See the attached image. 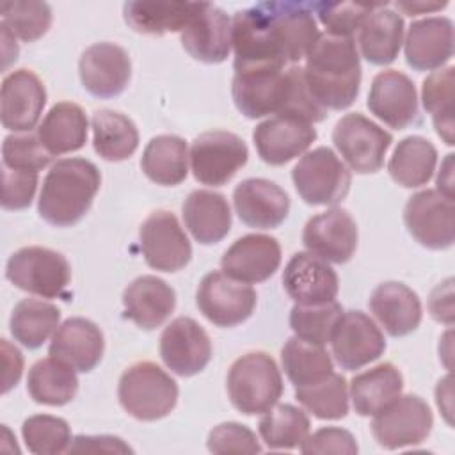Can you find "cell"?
<instances>
[{
    "instance_id": "6da1fadb",
    "label": "cell",
    "mask_w": 455,
    "mask_h": 455,
    "mask_svg": "<svg viewBox=\"0 0 455 455\" xmlns=\"http://www.w3.org/2000/svg\"><path fill=\"white\" fill-rule=\"evenodd\" d=\"M304 80L322 108H348L361 85V60L354 39L322 34L306 55Z\"/></svg>"
},
{
    "instance_id": "7a4b0ae2",
    "label": "cell",
    "mask_w": 455,
    "mask_h": 455,
    "mask_svg": "<svg viewBox=\"0 0 455 455\" xmlns=\"http://www.w3.org/2000/svg\"><path fill=\"white\" fill-rule=\"evenodd\" d=\"M100 185L101 174L91 160H57L43 180L37 212L52 226H73L89 212Z\"/></svg>"
},
{
    "instance_id": "3957f363",
    "label": "cell",
    "mask_w": 455,
    "mask_h": 455,
    "mask_svg": "<svg viewBox=\"0 0 455 455\" xmlns=\"http://www.w3.org/2000/svg\"><path fill=\"white\" fill-rule=\"evenodd\" d=\"M228 396L236 411L247 416L272 409L283 395V377L267 352H247L238 357L226 379Z\"/></svg>"
},
{
    "instance_id": "277c9868",
    "label": "cell",
    "mask_w": 455,
    "mask_h": 455,
    "mask_svg": "<svg viewBox=\"0 0 455 455\" xmlns=\"http://www.w3.org/2000/svg\"><path fill=\"white\" fill-rule=\"evenodd\" d=\"M178 384L153 361L128 366L117 386L121 407L140 421H156L171 414L178 402Z\"/></svg>"
},
{
    "instance_id": "5b68a950",
    "label": "cell",
    "mask_w": 455,
    "mask_h": 455,
    "mask_svg": "<svg viewBox=\"0 0 455 455\" xmlns=\"http://www.w3.org/2000/svg\"><path fill=\"white\" fill-rule=\"evenodd\" d=\"M291 180L304 203L334 206L350 190V171L341 158L325 146L307 151L293 167Z\"/></svg>"
},
{
    "instance_id": "8992f818",
    "label": "cell",
    "mask_w": 455,
    "mask_h": 455,
    "mask_svg": "<svg viewBox=\"0 0 455 455\" xmlns=\"http://www.w3.org/2000/svg\"><path fill=\"white\" fill-rule=\"evenodd\" d=\"M5 277L23 291L55 299L66 291L71 281V267L60 252L41 245H28L11 254Z\"/></svg>"
},
{
    "instance_id": "52a82bcc",
    "label": "cell",
    "mask_w": 455,
    "mask_h": 455,
    "mask_svg": "<svg viewBox=\"0 0 455 455\" xmlns=\"http://www.w3.org/2000/svg\"><path fill=\"white\" fill-rule=\"evenodd\" d=\"M293 89L291 66L235 71L231 94L235 107L249 119L283 114Z\"/></svg>"
},
{
    "instance_id": "ba28073f",
    "label": "cell",
    "mask_w": 455,
    "mask_h": 455,
    "mask_svg": "<svg viewBox=\"0 0 455 455\" xmlns=\"http://www.w3.org/2000/svg\"><path fill=\"white\" fill-rule=\"evenodd\" d=\"M332 142L343 162L357 174L377 172L393 142V135L359 112L345 114L332 130Z\"/></svg>"
},
{
    "instance_id": "9c48e42d",
    "label": "cell",
    "mask_w": 455,
    "mask_h": 455,
    "mask_svg": "<svg viewBox=\"0 0 455 455\" xmlns=\"http://www.w3.org/2000/svg\"><path fill=\"white\" fill-rule=\"evenodd\" d=\"M231 46L235 50V71L286 66L270 20L259 4L235 12L231 20Z\"/></svg>"
},
{
    "instance_id": "30bf717a",
    "label": "cell",
    "mask_w": 455,
    "mask_h": 455,
    "mask_svg": "<svg viewBox=\"0 0 455 455\" xmlns=\"http://www.w3.org/2000/svg\"><path fill=\"white\" fill-rule=\"evenodd\" d=\"M188 158L192 174L199 183L220 187L247 164L249 149L238 135L213 130L194 139Z\"/></svg>"
},
{
    "instance_id": "8fae6325",
    "label": "cell",
    "mask_w": 455,
    "mask_h": 455,
    "mask_svg": "<svg viewBox=\"0 0 455 455\" xmlns=\"http://www.w3.org/2000/svg\"><path fill=\"white\" fill-rule=\"evenodd\" d=\"M434 425L428 403L418 395H400L373 414L371 434L386 450H398L423 443Z\"/></svg>"
},
{
    "instance_id": "7c38bea8",
    "label": "cell",
    "mask_w": 455,
    "mask_h": 455,
    "mask_svg": "<svg viewBox=\"0 0 455 455\" xmlns=\"http://www.w3.org/2000/svg\"><path fill=\"white\" fill-rule=\"evenodd\" d=\"M256 291L224 272L206 274L197 288L196 302L206 320L217 327H235L245 322L256 307Z\"/></svg>"
},
{
    "instance_id": "4fadbf2b",
    "label": "cell",
    "mask_w": 455,
    "mask_h": 455,
    "mask_svg": "<svg viewBox=\"0 0 455 455\" xmlns=\"http://www.w3.org/2000/svg\"><path fill=\"white\" fill-rule=\"evenodd\" d=\"M453 199L437 190H421L409 197L403 208V222L412 238L432 251H444L453 245Z\"/></svg>"
},
{
    "instance_id": "5bb4252c",
    "label": "cell",
    "mask_w": 455,
    "mask_h": 455,
    "mask_svg": "<svg viewBox=\"0 0 455 455\" xmlns=\"http://www.w3.org/2000/svg\"><path fill=\"white\" fill-rule=\"evenodd\" d=\"M146 263L160 272H178L192 258V245L174 213L156 210L148 215L139 231Z\"/></svg>"
},
{
    "instance_id": "9a60e30c",
    "label": "cell",
    "mask_w": 455,
    "mask_h": 455,
    "mask_svg": "<svg viewBox=\"0 0 455 455\" xmlns=\"http://www.w3.org/2000/svg\"><path fill=\"white\" fill-rule=\"evenodd\" d=\"M329 343L336 363L348 371L377 361L386 350L382 331L363 311H343Z\"/></svg>"
},
{
    "instance_id": "2e32d148",
    "label": "cell",
    "mask_w": 455,
    "mask_h": 455,
    "mask_svg": "<svg viewBox=\"0 0 455 455\" xmlns=\"http://www.w3.org/2000/svg\"><path fill=\"white\" fill-rule=\"evenodd\" d=\"M270 20V27L284 62H299L322 36L313 16L311 4L263 2L259 4Z\"/></svg>"
},
{
    "instance_id": "e0dca14e",
    "label": "cell",
    "mask_w": 455,
    "mask_h": 455,
    "mask_svg": "<svg viewBox=\"0 0 455 455\" xmlns=\"http://www.w3.org/2000/svg\"><path fill=\"white\" fill-rule=\"evenodd\" d=\"M160 357L176 375L192 377L212 359L210 336L194 318L178 316L160 336Z\"/></svg>"
},
{
    "instance_id": "ac0fdd59",
    "label": "cell",
    "mask_w": 455,
    "mask_h": 455,
    "mask_svg": "<svg viewBox=\"0 0 455 455\" xmlns=\"http://www.w3.org/2000/svg\"><path fill=\"white\" fill-rule=\"evenodd\" d=\"M252 140L265 164L284 165L306 153L316 140V130L299 117L275 114L254 128Z\"/></svg>"
},
{
    "instance_id": "d6986e66",
    "label": "cell",
    "mask_w": 455,
    "mask_h": 455,
    "mask_svg": "<svg viewBox=\"0 0 455 455\" xmlns=\"http://www.w3.org/2000/svg\"><path fill=\"white\" fill-rule=\"evenodd\" d=\"M82 85L96 98L119 96L132 76L128 52L116 43H94L80 57Z\"/></svg>"
},
{
    "instance_id": "ffe728a7",
    "label": "cell",
    "mask_w": 455,
    "mask_h": 455,
    "mask_svg": "<svg viewBox=\"0 0 455 455\" xmlns=\"http://www.w3.org/2000/svg\"><path fill=\"white\" fill-rule=\"evenodd\" d=\"M357 224L343 208H331L311 217L302 231L304 247L331 263H347L357 249Z\"/></svg>"
},
{
    "instance_id": "44dd1931",
    "label": "cell",
    "mask_w": 455,
    "mask_h": 455,
    "mask_svg": "<svg viewBox=\"0 0 455 455\" xmlns=\"http://www.w3.org/2000/svg\"><path fill=\"white\" fill-rule=\"evenodd\" d=\"M366 105L375 117L395 130H403L419 119L416 87L405 73L396 69L375 75Z\"/></svg>"
},
{
    "instance_id": "7402d4cb",
    "label": "cell",
    "mask_w": 455,
    "mask_h": 455,
    "mask_svg": "<svg viewBox=\"0 0 455 455\" xmlns=\"http://www.w3.org/2000/svg\"><path fill=\"white\" fill-rule=\"evenodd\" d=\"M0 103L2 126L11 132L27 133L37 124L43 114L46 89L41 78L30 69H16L2 82Z\"/></svg>"
},
{
    "instance_id": "603a6c76",
    "label": "cell",
    "mask_w": 455,
    "mask_h": 455,
    "mask_svg": "<svg viewBox=\"0 0 455 455\" xmlns=\"http://www.w3.org/2000/svg\"><path fill=\"white\" fill-rule=\"evenodd\" d=\"M281 265V245L277 238L251 233L233 242L222 254V272L240 283L254 284L270 279Z\"/></svg>"
},
{
    "instance_id": "cb8c5ba5",
    "label": "cell",
    "mask_w": 455,
    "mask_h": 455,
    "mask_svg": "<svg viewBox=\"0 0 455 455\" xmlns=\"http://www.w3.org/2000/svg\"><path fill=\"white\" fill-rule=\"evenodd\" d=\"M283 286L297 304L315 306L336 300L339 279L329 261L311 252H295L284 267Z\"/></svg>"
},
{
    "instance_id": "d4e9b609",
    "label": "cell",
    "mask_w": 455,
    "mask_h": 455,
    "mask_svg": "<svg viewBox=\"0 0 455 455\" xmlns=\"http://www.w3.org/2000/svg\"><path fill=\"white\" fill-rule=\"evenodd\" d=\"M181 46L201 62H224L231 52V20L217 5L201 2L197 12L181 30Z\"/></svg>"
},
{
    "instance_id": "484cf974",
    "label": "cell",
    "mask_w": 455,
    "mask_h": 455,
    "mask_svg": "<svg viewBox=\"0 0 455 455\" xmlns=\"http://www.w3.org/2000/svg\"><path fill=\"white\" fill-rule=\"evenodd\" d=\"M233 204L238 219L256 229H274L284 222L290 212L288 194L265 178H247L233 190Z\"/></svg>"
},
{
    "instance_id": "4316f807",
    "label": "cell",
    "mask_w": 455,
    "mask_h": 455,
    "mask_svg": "<svg viewBox=\"0 0 455 455\" xmlns=\"http://www.w3.org/2000/svg\"><path fill=\"white\" fill-rule=\"evenodd\" d=\"M105 350V339L101 329L82 316H73L62 322L53 332L48 354L73 370L87 373L94 370Z\"/></svg>"
},
{
    "instance_id": "83f0119b",
    "label": "cell",
    "mask_w": 455,
    "mask_h": 455,
    "mask_svg": "<svg viewBox=\"0 0 455 455\" xmlns=\"http://www.w3.org/2000/svg\"><path fill=\"white\" fill-rule=\"evenodd\" d=\"M453 55V23L444 16L411 23L405 36V62L414 71L441 69Z\"/></svg>"
},
{
    "instance_id": "f1b7e54d",
    "label": "cell",
    "mask_w": 455,
    "mask_h": 455,
    "mask_svg": "<svg viewBox=\"0 0 455 455\" xmlns=\"http://www.w3.org/2000/svg\"><path fill=\"white\" fill-rule=\"evenodd\" d=\"M370 311L393 338L407 336L418 329L423 311L414 290L398 281L379 284L368 300Z\"/></svg>"
},
{
    "instance_id": "f546056e",
    "label": "cell",
    "mask_w": 455,
    "mask_h": 455,
    "mask_svg": "<svg viewBox=\"0 0 455 455\" xmlns=\"http://www.w3.org/2000/svg\"><path fill=\"white\" fill-rule=\"evenodd\" d=\"M124 315L137 327L153 331L160 327L176 307L174 290L156 275L133 279L123 293Z\"/></svg>"
},
{
    "instance_id": "4dcf8cb0",
    "label": "cell",
    "mask_w": 455,
    "mask_h": 455,
    "mask_svg": "<svg viewBox=\"0 0 455 455\" xmlns=\"http://www.w3.org/2000/svg\"><path fill=\"white\" fill-rule=\"evenodd\" d=\"M403 27V18L396 11L379 4L357 30L361 55L375 66L391 64L402 48Z\"/></svg>"
},
{
    "instance_id": "1f68e13d",
    "label": "cell",
    "mask_w": 455,
    "mask_h": 455,
    "mask_svg": "<svg viewBox=\"0 0 455 455\" xmlns=\"http://www.w3.org/2000/svg\"><path fill=\"white\" fill-rule=\"evenodd\" d=\"M183 220L196 242L219 243L231 229L228 199L213 190H194L183 203Z\"/></svg>"
},
{
    "instance_id": "d6a6232c",
    "label": "cell",
    "mask_w": 455,
    "mask_h": 455,
    "mask_svg": "<svg viewBox=\"0 0 455 455\" xmlns=\"http://www.w3.org/2000/svg\"><path fill=\"white\" fill-rule=\"evenodd\" d=\"M89 121L80 105L71 101L55 103L43 117L37 137L43 148L52 155L78 151L85 146Z\"/></svg>"
},
{
    "instance_id": "836d02e7",
    "label": "cell",
    "mask_w": 455,
    "mask_h": 455,
    "mask_svg": "<svg viewBox=\"0 0 455 455\" xmlns=\"http://www.w3.org/2000/svg\"><path fill=\"white\" fill-rule=\"evenodd\" d=\"M403 377L391 363H380L350 380V398L359 416H373L402 395Z\"/></svg>"
},
{
    "instance_id": "e575fe53",
    "label": "cell",
    "mask_w": 455,
    "mask_h": 455,
    "mask_svg": "<svg viewBox=\"0 0 455 455\" xmlns=\"http://www.w3.org/2000/svg\"><path fill=\"white\" fill-rule=\"evenodd\" d=\"M201 2H126L123 16L135 32L162 36L181 32Z\"/></svg>"
},
{
    "instance_id": "d590c367",
    "label": "cell",
    "mask_w": 455,
    "mask_h": 455,
    "mask_svg": "<svg viewBox=\"0 0 455 455\" xmlns=\"http://www.w3.org/2000/svg\"><path fill=\"white\" fill-rule=\"evenodd\" d=\"M140 167L156 185L174 187L188 174V148L178 135H156L144 148Z\"/></svg>"
},
{
    "instance_id": "8d00e7d4",
    "label": "cell",
    "mask_w": 455,
    "mask_h": 455,
    "mask_svg": "<svg viewBox=\"0 0 455 455\" xmlns=\"http://www.w3.org/2000/svg\"><path fill=\"white\" fill-rule=\"evenodd\" d=\"M76 370L69 364L46 357L32 364L27 377V391L36 403L59 407L71 402L78 391Z\"/></svg>"
},
{
    "instance_id": "74e56055",
    "label": "cell",
    "mask_w": 455,
    "mask_h": 455,
    "mask_svg": "<svg viewBox=\"0 0 455 455\" xmlns=\"http://www.w3.org/2000/svg\"><path fill=\"white\" fill-rule=\"evenodd\" d=\"M437 164L434 144L419 135L402 139L387 164V172L395 183L405 188H416L432 178Z\"/></svg>"
},
{
    "instance_id": "f35d334b",
    "label": "cell",
    "mask_w": 455,
    "mask_h": 455,
    "mask_svg": "<svg viewBox=\"0 0 455 455\" xmlns=\"http://www.w3.org/2000/svg\"><path fill=\"white\" fill-rule=\"evenodd\" d=\"M94 151L108 162L130 158L139 148L135 123L116 110H98L91 119Z\"/></svg>"
},
{
    "instance_id": "ab89813d",
    "label": "cell",
    "mask_w": 455,
    "mask_h": 455,
    "mask_svg": "<svg viewBox=\"0 0 455 455\" xmlns=\"http://www.w3.org/2000/svg\"><path fill=\"white\" fill-rule=\"evenodd\" d=\"M60 311L57 306L39 299L20 300L11 315L9 329L23 347L39 348L59 327Z\"/></svg>"
},
{
    "instance_id": "60d3db41",
    "label": "cell",
    "mask_w": 455,
    "mask_h": 455,
    "mask_svg": "<svg viewBox=\"0 0 455 455\" xmlns=\"http://www.w3.org/2000/svg\"><path fill=\"white\" fill-rule=\"evenodd\" d=\"M281 363L286 377L295 387L315 384L334 371V364L323 345L290 338L281 350Z\"/></svg>"
},
{
    "instance_id": "b9f144b4",
    "label": "cell",
    "mask_w": 455,
    "mask_h": 455,
    "mask_svg": "<svg viewBox=\"0 0 455 455\" xmlns=\"http://www.w3.org/2000/svg\"><path fill=\"white\" fill-rule=\"evenodd\" d=\"M309 428L311 423L307 414L291 403L274 405L263 412V418L258 423V432L270 450L300 448L309 435Z\"/></svg>"
},
{
    "instance_id": "7bdbcfd3",
    "label": "cell",
    "mask_w": 455,
    "mask_h": 455,
    "mask_svg": "<svg viewBox=\"0 0 455 455\" xmlns=\"http://www.w3.org/2000/svg\"><path fill=\"white\" fill-rule=\"evenodd\" d=\"M453 66L441 68L423 80L421 101L432 116L437 135L453 146Z\"/></svg>"
},
{
    "instance_id": "ee69618b",
    "label": "cell",
    "mask_w": 455,
    "mask_h": 455,
    "mask_svg": "<svg viewBox=\"0 0 455 455\" xmlns=\"http://www.w3.org/2000/svg\"><path fill=\"white\" fill-rule=\"evenodd\" d=\"M295 398L318 419H341L348 412L347 380L336 371L315 384L295 387Z\"/></svg>"
},
{
    "instance_id": "f6af8a7d",
    "label": "cell",
    "mask_w": 455,
    "mask_h": 455,
    "mask_svg": "<svg viewBox=\"0 0 455 455\" xmlns=\"http://www.w3.org/2000/svg\"><path fill=\"white\" fill-rule=\"evenodd\" d=\"M0 14L2 25L25 43L37 41L52 25V9L46 2L9 0L0 5Z\"/></svg>"
},
{
    "instance_id": "bcb514c9",
    "label": "cell",
    "mask_w": 455,
    "mask_h": 455,
    "mask_svg": "<svg viewBox=\"0 0 455 455\" xmlns=\"http://www.w3.org/2000/svg\"><path fill=\"white\" fill-rule=\"evenodd\" d=\"M341 315L343 307L336 300L315 306L295 304L290 311V327L295 336L316 345H325L331 341Z\"/></svg>"
},
{
    "instance_id": "7dc6e473",
    "label": "cell",
    "mask_w": 455,
    "mask_h": 455,
    "mask_svg": "<svg viewBox=\"0 0 455 455\" xmlns=\"http://www.w3.org/2000/svg\"><path fill=\"white\" fill-rule=\"evenodd\" d=\"M21 435L28 451L36 455H55L68 451L71 430L66 419L50 414H34L21 425Z\"/></svg>"
},
{
    "instance_id": "c3c4849f",
    "label": "cell",
    "mask_w": 455,
    "mask_h": 455,
    "mask_svg": "<svg viewBox=\"0 0 455 455\" xmlns=\"http://www.w3.org/2000/svg\"><path fill=\"white\" fill-rule=\"evenodd\" d=\"M379 4H355V2H318L311 4L322 25L327 28V34L352 37L359 30L364 18Z\"/></svg>"
},
{
    "instance_id": "681fc988",
    "label": "cell",
    "mask_w": 455,
    "mask_h": 455,
    "mask_svg": "<svg viewBox=\"0 0 455 455\" xmlns=\"http://www.w3.org/2000/svg\"><path fill=\"white\" fill-rule=\"evenodd\" d=\"M52 162V155L39 142L37 133L7 135L2 144V165L39 172Z\"/></svg>"
},
{
    "instance_id": "f907efd6",
    "label": "cell",
    "mask_w": 455,
    "mask_h": 455,
    "mask_svg": "<svg viewBox=\"0 0 455 455\" xmlns=\"http://www.w3.org/2000/svg\"><path fill=\"white\" fill-rule=\"evenodd\" d=\"M206 446L212 453H259L261 446L256 439V434L240 423L228 421L217 425L208 434Z\"/></svg>"
},
{
    "instance_id": "816d5d0a",
    "label": "cell",
    "mask_w": 455,
    "mask_h": 455,
    "mask_svg": "<svg viewBox=\"0 0 455 455\" xmlns=\"http://www.w3.org/2000/svg\"><path fill=\"white\" fill-rule=\"evenodd\" d=\"M37 188V172L9 169L2 165V208L25 210L30 206Z\"/></svg>"
},
{
    "instance_id": "f5cc1de1",
    "label": "cell",
    "mask_w": 455,
    "mask_h": 455,
    "mask_svg": "<svg viewBox=\"0 0 455 455\" xmlns=\"http://www.w3.org/2000/svg\"><path fill=\"white\" fill-rule=\"evenodd\" d=\"M300 451L306 455L313 453H343V455H355L357 443L354 435L338 427H323L313 434H309L304 443L300 444Z\"/></svg>"
},
{
    "instance_id": "db71d44e",
    "label": "cell",
    "mask_w": 455,
    "mask_h": 455,
    "mask_svg": "<svg viewBox=\"0 0 455 455\" xmlns=\"http://www.w3.org/2000/svg\"><path fill=\"white\" fill-rule=\"evenodd\" d=\"M69 453H132L133 450L116 435H76L69 448Z\"/></svg>"
},
{
    "instance_id": "11a10c76",
    "label": "cell",
    "mask_w": 455,
    "mask_h": 455,
    "mask_svg": "<svg viewBox=\"0 0 455 455\" xmlns=\"http://www.w3.org/2000/svg\"><path fill=\"white\" fill-rule=\"evenodd\" d=\"M453 279L437 284L428 299V309L434 320L451 325L453 323Z\"/></svg>"
},
{
    "instance_id": "9f6ffc18",
    "label": "cell",
    "mask_w": 455,
    "mask_h": 455,
    "mask_svg": "<svg viewBox=\"0 0 455 455\" xmlns=\"http://www.w3.org/2000/svg\"><path fill=\"white\" fill-rule=\"evenodd\" d=\"M2 363H4L2 391L7 393L11 387H14L18 384L21 371H23V355L7 339H2Z\"/></svg>"
},
{
    "instance_id": "6f0895ef",
    "label": "cell",
    "mask_w": 455,
    "mask_h": 455,
    "mask_svg": "<svg viewBox=\"0 0 455 455\" xmlns=\"http://www.w3.org/2000/svg\"><path fill=\"white\" fill-rule=\"evenodd\" d=\"M437 192L453 199V155H446L437 174Z\"/></svg>"
},
{
    "instance_id": "680465c9",
    "label": "cell",
    "mask_w": 455,
    "mask_h": 455,
    "mask_svg": "<svg viewBox=\"0 0 455 455\" xmlns=\"http://www.w3.org/2000/svg\"><path fill=\"white\" fill-rule=\"evenodd\" d=\"M398 11H403L409 16H416V14H425V12H434V11H441L448 5V2H396L395 4Z\"/></svg>"
},
{
    "instance_id": "91938a15",
    "label": "cell",
    "mask_w": 455,
    "mask_h": 455,
    "mask_svg": "<svg viewBox=\"0 0 455 455\" xmlns=\"http://www.w3.org/2000/svg\"><path fill=\"white\" fill-rule=\"evenodd\" d=\"M0 28H2V52H4V68L9 66V62L16 60L18 57V44H16V37L9 32L7 27H4L0 23Z\"/></svg>"
}]
</instances>
